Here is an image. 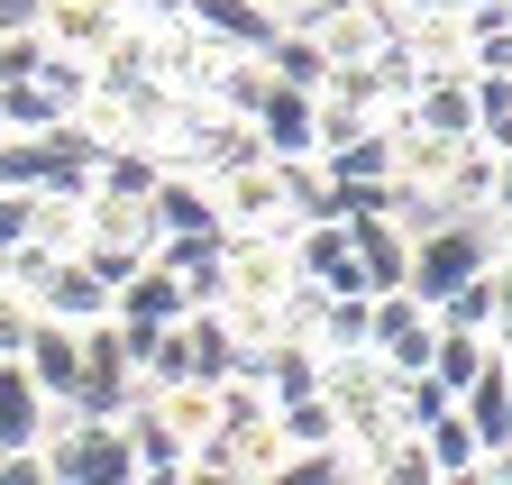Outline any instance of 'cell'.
<instances>
[{
	"label": "cell",
	"mask_w": 512,
	"mask_h": 485,
	"mask_svg": "<svg viewBox=\"0 0 512 485\" xmlns=\"http://www.w3.org/2000/svg\"><path fill=\"white\" fill-rule=\"evenodd\" d=\"M503 202H512V147L494 156V211H503Z\"/></svg>",
	"instance_id": "30"
},
{
	"label": "cell",
	"mask_w": 512,
	"mask_h": 485,
	"mask_svg": "<svg viewBox=\"0 0 512 485\" xmlns=\"http://www.w3.org/2000/svg\"><path fill=\"white\" fill-rule=\"evenodd\" d=\"M19 367L46 403H74V376H83V330H64V321H37L28 348H19Z\"/></svg>",
	"instance_id": "9"
},
{
	"label": "cell",
	"mask_w": 512,
	"mask_h": 485,
	"mask_svg": "<svg viewBox=\"0 0 512 485\" xmlns=\"http://www.w3.org/2000/svg\"><path fill=\"white\" fill-rule=\"evenodd\" d=\"M494 257H503V248H494V220H439V229H421V238H412L403 293L439 312V302L458 293V284H476V275H485Z\"/></svg>",
	"instance_id": "1"
},
{
	"label": "cell",
	"mask_w": 512,
	"mask_h": 485,
	"mask_svg": "<svg viewBox=\"0 0 512 485\" xmlns=\"http://www.w3.org/2000/svg\"><path fill=\"white\" fill-rule=\"evenodd\" d=\"M46 37H37V19L19 10V19H0V92H10V83H37V65H46Z\"/></svg>",
	"instance_id": "24"
},
{
	"label": "cell",
	"mask_w": 512,
	"mask_h": 485,
	"mask_svg": "<svg viewBox=\"0 0 512 485\" xmlns=\"http://www.w3.org/2000/svg\"><path fill=\"white\" fill-rule=\"evenodd\" d=\"M275 440H284V458L293 449H339V412L320 403V394L311 403H275Z\"/></svg>",
	"instance_id": "22"
},
{
	"label": "cell",
	"mask_w": 512,
	"mask_h": 485,
	"mask_svg": "<svg viewBox=\"0 0 512 485\" xmlns=\"http://www.w3.org/2000/svg\"><path fill=\"white\" fill-rule=\"evenodd\" d=\"M266 10H275V19H302V0H266Z\"/></svg>",
	"instance_id": "34"
},
{
	"label": "cell",
	"mask_w": 512,
	"mask_h": 485,
	"mask_svg": "<svg viewBox=\"0 0 512 485\" xmlns=\"http://www.w3.org/2000/svg\"><path fill=\"white\" fill-rule=\"evenodd\" d=\"M458 421L476 431V449H485V458H503V449H512V376H503V357H494V367L458 394Z\"/></svg>",
	"instance_id": "14"
},
{
	"label": "cell",
	"mask_w": 512,
	"mask_h": 485,
	"mask_svg": "<svg viewBox=\"0 0 512 485\" xmlns=\"http://www.w3.org/2000/svg\"><path fill=\"white\" fill-rule=\"evenodd\" d=\"M28 330H37L28 293H10V284H0V357H19V348H28Z\"/></svg>",
	"instance_id": "25"
},
{
	"label": "cell",
	"mask_w": 512,
	"mask_h": 485,
	"mask_svg": "<svg viewBox=\"0 0 512 485\" xmlns=\"http://www.w3.org/2000/svg\"><path fill=\"white\" fill-rule=\"evenodd\" d=\"M366 302H375V293H320L311 348H320V357H366Z\"/></svg>",
	"instance_id": "19"
},
{
	"label": "cell",
	"mask_w": 512,
	"mask_h": 485,
	"mask_svg": "<svg viewBox=\"0 0 512 485\" xmlns=\"http://www.w3.org/2000/svg\"><path fill=\"white\" fill-rule=\"evenodd\" d=\"M156 184H165L156 147H101V165H92V193H119V202H156Z\"/></svg>",
	"instance_id": "17"
},
{
	"label": "cell",
	"mask_w": 512,
	"mask_h": 485,
	"mask_svg": "<svg viewBox=\"0 0 512 485\" xmlns=\"http://www.w3.org/2000/svg\"><path fill=\"white\" fill-rule=\"evenodd\" d=\"M494 321H512V257H494Z\"/></svg>",
	"instance_id": "28"
},
{
	"label": "cell",
	"mask_w": 512,
	"mask_h": 485,
	"mask_svg": "<svg viewBox=\"0 0 512 485\" xmlns=\"http://www.w3.org/2000/svg\"><path fill=\"white\" fill-rule=\"evenodd\" d=\"M247 129H256V147H266V165H311V156H320V101L266 83V101H256Z\"/></svg>",
	"instance_id": "5"
},
{
	"label": "cell",
	"mask_w": 512,
	"mask_h": 485,
	"mask_svg": "<svg viewBox=\"0 0 512 485\" xmlns=\"http://www.w3.org/2000/svg\"><path fill=\"white\" fill-rule=\"evenodd\" d=\"M421 449H430V467H439V476H467V467H485V449H476V431L458 421V403L421 421Z\"/></svg>",
	"instance_id": "21"
},
{
	"label": "cell",
	"mask_w": 512,
	"mask_h": 485,
	"mask_svg": "<svg viewBox=\"0 0 512 485\" xmlns=\"http://www.w3.org/2000/svg\"><path fill=\"white\" fill-rule=\"evenodd\" d=\"M183 19H192V37H211L220 55H266L275 28H284L266 0H183Z\"/></svg>",
	"instance_id": "7"
},
{
	"label": "cell",
	"mask_w": 512,
	"mask_h": 485,
	"mask_svg": "<svg viewBox=\"0 0 512 485\" xmlns=\"http://www.w3.org/2000/svg\"><path fill=\"white\" fill-rule=\"evenodd\" d=\"M430 339H439L430 302H412V293H375V302H366V357H375L394 385L430 376Z\"/></svg>",
	"instance_id": "3"
},
{
	"label": "cell",
	"mask_w": 512,
	"mask_h": 485,
	"mask_svg": "<svg viewBox=\"0 0 512 485\" xmlns=\"http://www.w3.org/2000/svg\"><path fill=\"white\" fill-rule=\"evenodd\" d=\"M28 19H37V37L55 55H83V65H92L101 46L128 37V0H28Z\"/></svg>",
	"instance_id": "4"
},
{
	"label": "cell",
	"mask_w": 512,
	"mask_h": 485,
	"mask_svg": "<svg viewBox=\"0 0 512 485\" xmlns=\"http://www.w3.org/2000/svg\"><path fill=\"white\" fill-rule=\"evenodd\" d=\"M256 65H266V83H284V92H311V101H320V83H330V55H320V46H311V28H293V19L275 28V46L256 55Z\"/></svg>",
	"instance_id": "16"
},
{
	"label": "cell",
	"mask_w": 512,
	"mask_h": 485,
	"mask_svg": "<svg viewBox=\"0 0 512 485\" xmlns=\"http://www.w3.org/2000/svg\"><path fill=\"white\" fill-rule=\"evenodd\" d=\"M293 28H311V46L330 55V65H375L384 46H403V19L384 10V0H311Z\"/></svg>",
	"instance_id": "2"
},
{
	"label": "cell",
	"mask_w": 512,
	"mask_h": 485,
	"mask_svg": "<svg viewBox=\"0 0 512 485\" xmlns=\"http://www.w3.org/2000/svg\"><path fill=\"white\" fill-rule=\"evenodd\" d=\"M147 220H156V248H165V238H229L220 211H211V184H202V174H174V165H165Z\"/></svg>",
	"instance_id": "8"
},
{
	"label": "cell",
	"mask_w": 512,
	"mask_h": 485,
	"mask_svg": "<svg viewBox=\"0 0 512 485\" xmlns=\"http://www.w3.org/2000/svg\"><path fill=\"white\" fill-rule=\"evenodd\" d=\"M28 312H37V321H64V330H92V321H110V284H101L83 257H55V266L28 284Z\"/></svg>",
	"instance_id": "6"
},
{
	"label": "cell",
	"mask_w": 512,
	"mask_h": 485,
	"mask_svg": "<svg viewBox=\"0 0 512 485\" xmlns=\"http://www.w3.org/2000/svg\"><path fill=\"white\" fill-rule=\"evenodd\" d=\"M439 485H476V467H467V476H439Z\"/></svg>",
	"instance_id": "35"
},
{
	"label": "cell",
	"mask_w": 512,
	"mask_h": 485,
	"mask_svg": "<svg viewBox=\"0 0 512 485\" xmlns=\"http://www.w3.org/2000/svg\"><path fill=\"white\" fill-rule=\"evenodd\" d=\"M476 485H512V458H485V467H476Z\"/></svg>",
	"instance_id": "33"
},
{
	"label": "cell",
	"mask_w": 512,
	"mask_h": 485,
	"mask_svg": "<svg viewBox=\"0 0 512 485\" xmlns=\"http://www.w3.org/2000/svg\"><path fill=\"white\" fill-rule=\"evenodd\" d=\"M46 394L28 385V367H19V357H0V449H37L46 440Z\"/></svg>",
	"instance_id": "15"
},
{
	"label": "cell",
	"mask_w": 512,
	"mask_h": 485,
	"mask_svg": "<svg viewBox=\"0 0 512 485\" xmlns=\"http://www.w3.org/2000/svg\"><path fill=\"white\" fill-rule=\"evenodd\" d=\"M485 367H494V348H485L476 330H439V339H430V385H439L448 403H458V394H467Z\"/></svg>",
	"instance_id": "18"
},
{
	"label": "cell",
	"mask_w": 512,
	"mask_h": 485,
	"mask_svg": "<svg viewBox=\"0 0 512 485\" xmlns=\"http://www.w3.org/2000/svg\"><path fill=\"white\" fill-rule=\"evenodd\" d=\"M302 10H311V0H302Z\"/></svg>",
	"instance_id": "36"
},
{
	"label": "cell",
	"mask_w": 512,
	"mask_h": 485,
	"mask_svg": "<svg viewBox=\"0 0 512 485\" xmlns=\"http://www.w3.org/2000/svg\"><path fill=\"white\" fill-rule=\"evenodd\" d=\"M37 92H46L55 119H83L92 110V65H83V55H46V65H37Z\"/></svg>",
	"instance_id": "23"
},
{
	"label": "cell",
	"mask_w": 512,
	"mask_h": 485,
	"mask_svg": "<svg viewBox=\"0 0 512 485\" xmlns=\"http://www.w3.org/2000/svg\"><path fill=\"white\" fill-rule=\"evenodd\" d=\"M320 184L348 193V184H394V129H357L339 147H320Z\"/></svg>",
	"instance_id": "13"
},
{
	"label": "cell",
	"mask_w": 512,
	"mask_h": 485,
	"mask_svg": "<svg viewBox=\"0 0 512 485\" xmlns=\"http://www.w3.org/2000/svg\"><path fill=\"white\" fill-rule=\"evenodd\" d=\"M28 248L74 257V248H83V193H37V202H28Z\"/></svg>",
	"instance_id": "20"
},
{
	"label": "cell",
	"mask_w": 512,
	"mask_h": 485,
	"mask_svg": "<svg viewBox=\"0 0 512 485\" xmlns=\"http://www.w3.org/2000/svg\"><path fill=\"white\" fill-rule=\"evenodd\" d=\"M503 458H512V449H503Z\"/></svg>",
	"instance_id": "37"
},
{
	"label": "cell",
	"mask_w": 512,
	"mask_h": 485,
	"mask_svg": "<svg viewBox=\"0 0 512 485\" xmlns=\"http://www.w3.org/2000/svg\"><path fill=\"white\" fill-rule=\"evenodd\" d=\"M183 485H238L229 467H202V458H183Z\"/></svg>",
	"instance_id": "29"
},
{
	"label": "cell",
	"mask_w": 512,
	"mask_h": 485,
	"mask_svg": "<svg viewBox=\"0 0 512 485\" xmlns=\"http://www.w3.org/2000/svg\"><path fill=\"white\" fill-rule=\"evenodd\" d=\"M28 202H37V193H0V257L28 248Z\"/></svg>",
	"instance_id": "27"
},
{
	"label": "cell",
	"mask_w": 512,
	"mask_h": 485,
	"mask_svg": "<svg viewBox=\"0 0 512 485\" xmlns=\"http://www.w3.org/2000/svg\"><path fill=\"white\" fill-rule=\"evenodd\" d=\"M485 220H494V248L512 257V202H503V211H485Z\"/></svg>",
	"instance_id": "31"
},
{
	"label": "cell",
	"mask_w": 512,
	"mask_h": 485,
	"mask_svg": "<svg viewBox=\"0 0 512 485\" xmlns=\"http://www.w3.org/2000/svg\"><path fill=\"white\" fill-rule=\"evenodd\" d=\"M403 119H412L421 138H439V147H467V138H476V101H467V74H439V83H421Z\"/></svg>",
	"instance_id": "11"
},
{
	"label": "cell",
	"mask_w": 512,
	"mask_h": 485,
	"mask_svg": "<svg viewBox=\"0 0 512 485\" xmlns=\"http://www.w3.org/2000/svg\"><path fill=\"white\" fill-rule=\"evenodd\" d=\"M174 330H183V357H192V385H229L238 376V348L247 339H238V321L220 312V302H211V312H183Z\"/></svg>",
	"instance_id": "10"
},
{
	"label": "cell",
	"mask_w": 512,
	"mask_h": 485,
	"mask_svg": "<svg viewBox=\"0 0 512 485\" xmlns=\"http://www.w3.org/2000/svg\"><path fill=\"white\" fill-rule=\"evenodd\" d=\"M128 485H183V467H138Z\"/></svg>",
	"instance_id": "32"
},
{
	"label": "cell",
	"mask_w": 512,
	"mask_h": 485,
	"mask_svg": "<svg viewBox=\"0 0 512 485\" xmlns=\"http://www.w3.org/2000/svg\"><path fill=\"white\" fill-rule=\"evenodd\" d=\"M183 312H192V302H183V284H174L156 257H147L138 275H128V284L110 293V321H138V330H174Z\"/></svg>",
	"instance_id": "12"
},
{
	"label": "cell",
	"mask_w": 512,
	"mask_h": 485,
	"mask_svg": "<svg viewBox=\"0 0 512 485\" xmlns=\"http://www.w3.org/2000/svg\"><path fill=\"white\" fill-rule=\"evenodd\" d=\"M0 485H55V467L37 449H0Z\"/></svg>",
	"instance_id": "26"
}]
</instances>
